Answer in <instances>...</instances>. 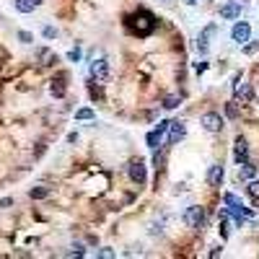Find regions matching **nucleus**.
<instances>
[{"label":"nucleus","instance_id":"nucleus-1","mask_svg":"<svg viewBox=\"0 0 259 259\" xmlns=\"http://www.w3.org/2000/svg\"><path fill=\"white\" fill-rule=\"evenodd\" d=\"M127 26L137 36H148V34H153V29H155V18L148 13V11H137L135 16L127 18Z\"/></svg>","mask_w":259,"mask_h":259},{"label":"nucleus","instance_id":"nucleus-2","mask_svg":"<svg viewBox=\"0 0 259 259\" xmlns=\"http://www.w3.org/2000/svg\"><path fill=\"white\" fill-rule=\"evenodd\" d=\"M184 223H187L189 228H202V226H205V207L189 205L187 212H184Z\"/></svg>","mask_w":259,"mask_h":259},{"label":"nucleus","instance_id":"nucleus-3","mask_svg":"<svg viewBox=\"0 0 259 259\" xmlns=\"http://www.w3.org/2000/svg\"><path fill=\"white\" fill-rule=\"evenodd\" d=\"M91 78H94V83L106 80V78H109V60L99 57V60L91 62Z\"/></svg>","mask_w":259,"mask_h":259},{"label":"nucleus","instance_id":"nucleus-4","mask_svg":"<svg viewBox=\"0 0 259 259\" xmlns=\"http://www.w3.org/2000/svg\"><path fill=\"white\" fill-rule=\"evenodd\" d=\"M249 36H252V26L246 21H236L233 29H231V39L236 44H244V42H249Z\"/></svg>","mask_w":259,"mask_h":259},{"label":"nucleus","instance_id":"nucleus-5","mask_svg":"<svg viewBox=\"0 0 259 259\" xmlns=\"http://www.w3.org/2000/svg\"><path fill=\"white\" fill-rule=\"evenodd\" d=\"M202 127L207 130V132H220L223 130V117L220 114H215V112H207V114H202Z\"/></svg>","mask_w":259,"mask_h":259},{"label":"nucleus","instance_id":"nucleus-6","mask_svg":"<svg viewBox=\"0 0 259 259\" xmlns=\"http://www.w3.org/2000/svg\"><path fill=\"white\" fill-rule=\"evenodd\" d=\"M238 16H241V0H231V3L220 8V18L223 21H236Z\"/></svg>","mask_w":259,"mask_h":259},{"label":"nucleus","instance_id":"nucleus-7","mask_svg":"<svg viewBox=\"0 0 259 259\" xmlns=\"http://www.w3.org/2000/svg\"><path fill=\"white\" fill-rule=\"evenodd\" d=\"M127 174H130V179H132L135 184H145V163L137 158V161H132L130 163V169H127Z\"/></svg>","mask_w":259,"mask_h":259},{"label":"nucleus","instance_id":"nucleus-8","mask_svg":"<svg viewBox=\"0 0 259 259\" xmlns=\"http://www.w3.org/2000/svg\"><path fill=\"white\" fill-rule=\"evenodd\" d=\"M223 177H226L223 166H220V163H212V166H210V171H207V184H210V187H220Z\"/></svg>","mask_w":259,"mask_h":259},{"label":"nucleus","instance_id":"nucleus-9","mask_svg":"<svg viewBox=\"0 0 259 259\" xmlns=\"http://www.w3.org/2000/svg\"><path fill=\"white\" fill-rule=\"evenodd\" d=\"M233 158H236V163L249 161V145H246L244 137H236V145H233Z\"/></svg>","mask_w":259,"mask_h":259},{"label":"nucleus","instance_id":"nucleus-10","mask_svg":"<svg viewBox=\"0 0 259 259\" xmlns=\"http://www.w3.org/2000/svg\"><path fill=\"white\" fill-rule=\"evenodd\" d=\"M184 132H187L184 122H171L169 125V145H177L181 137H184Z\"/></svg>","mask_w":259,"mask_h":259},{"label":"nucleus","instance_id":"nucleus-11","mask_svg":"<svg viewBox=\"0 0 259 259\" xmlns=\"http://www.w3.org/2000/svg\"><path fill=\"white\" fill-rule=\"evenodd\" d=\"M233 94H236V99L238 101H254V91H252V86L249 83H236V88H233Z\"/></svg>","mask_w":259,"mask_h":259},{"label":"nucleus","instance_id":"nucleus-12","mask_svg":"<svg viewBox=\"0 0 259 259\" xmlns=\"http://www.w3.org/2000/svg\"><path fill=\"white\" fill-rule=\"evenodd\" d=\"M257 177V166L254 163H249V161H244L241 166H238V179H254Z\"/></svg>","mask_w":259,"mask_h":259},{"label":"nucleus","instance_id":"nucleus-13","mask_svg":"<svg viewBox=\"0 0 259 259\" xmlns=\"http://www.w3.org/2000/svg\"><path fill=\"white\" fill-rule=\"evenodd\" d=\"M215 29H218V26H207V29L200 34V39H197V50H200V54H205V52H207V39H210V34H215Z\"/></svg>","mask_w":259,"mask_h":259},{"label":"nucleus","instance_id":"nucleus-14","mask_svg":"<svg viewBox=\"0 0 259 259\" xmlns=\"http://www.w3.org/2000/svg\"><path fill=\"white\" fill-rule=\"evenodd\" d=\"M36 57H39L42 65H54V62H57V54H54L52 50H47V47H42L39 52H36Z\"/></svg>","mask_w":259,"mask_h":259},{"label":"nucleus","instance_id":"nucleus-15","mask_svg":"<svg viewBox=\"0 0 259 259\" xmlns=\"http://www.w3.org/2000/svg\"><path fill=\"white\" fill-rule=\"evenodd\" d=\"M39 3H42V0H16V11L18 13H31Z\"/></svg>","mask_w":259,"mask_h":259},{"label":"nucleus","instance_id":"nucleus-16","mask_svg":"<svg viewBox=\"0 0 259 259\" xmlns=\"http://www.w3.org/2000/svg\"><path fill=\"white\" fill-rule=\"evenodd\" d=\"M50 94H52V96H57V99L65 96V76H60V78H54V80H52Z\"/></svg>","mask_w":259,"mask_h":259},{"label":"nucleus","instance_id":"nucleus-17","mask_svg":"<svg viewBox=\"0 0 259 259\" xmlns=\"http://www.w3.org/2000/svg\"><path fill=\"white\" fill-rule=\"evenodd\" d=\"M145 143H148V145H151V148H153V151H155V148H158V145H161V132H158V130H153V132H148V137H145Z\"/></svg>","mask_w":259,"mask_h":259},{"label":"nucleus","instance_id":"nucleus-18","mask_svg":"<svg viewBox=\"0 0 259 259\" xmlns=\"http://www.w3.org/2000/svg\"><path fill=\"white\" fill-rule=\"evenodd\" d=\"M226 117L228 119H238V101H228L226 104Z\"/></svg>","mask_w":259,"mask_h":259},{"label":"nucleus","instance_id":"nucleus-19","mask_svg":"<svg viewBox=\"0 0 259 259\" xmlns=\"http://www.w3.org/2000/svg\"><path fill=\"white\" fill-rule=\"evenodd\" d=\"M29 194H31V200H44V197L50 194V189H47V187H34Z\"/></svg>","mask_w":259,"mask_h":259},{"label":"nucleus","instance_id":"nucleus-20","mask_svg":"<svg viewBox=\"0 0 259 259\" xmlns=\"http://www.w3.org/2000/svg\"><path fill=\"white\" fill-rule=\"evenodd\" d=\"M246 192H249V197H254V200L259 202V179H254V181H249V187H246Z\"/></svg>","mask_w":259,"mask_h":259},{"label":"nucleus","instance_id":"nucleus-21","mask_svg":"<svg viewBox=\"0 0 259 259\" xmlns=\"http://www.w3.org/2000/svg\"><path fill=\"white\" fill-rule=\"evenodd\" d=\"M179 104H181L179 96H166V99H163V106H166V109H177Z\"/></svg>","mask_w":259,"mask_h":259},{"label":"nucleus","instance_id":"nucleus-22","mask_svg":"<svg viewBox=\"0 0 259 259\" xmlns=\"http://www.w3.org/2000/svg\"><path fill=\"white\" fill-rule=\"evenodd\" d=\"M76 119H94V109H78Z\"/></svg>","mask_w":259,"mask_h":259},{"label":"nucleus","instance_id":"nucleus-23","mask_svg":"<svg viewBox=\"0 0 259 259\" xmlns=\"http://www.w3.org/2000/svg\"><path fill=\"white\" fill-rule=\"evenodd\" d=\"M96 257H101V259H112V257H117L112 249H101V252H96Z\"/></svg>","mask_w":259,"mask_h":259},{"label":"nucleus","instance_id":"nucleus-24","mask_svg":"<svg viewBox=\"0 0 259 259\" xmlns=\"http://www.w3.org/2000/svg\"><path fill=\"white\" fill-rule=\"evenodd\" d=\"M18 39H21L24 44H29V42H34V36L29 31H18Z\"/></svg>","mask_w":259,"mask_h":259},{"label":"nucleus","instance_id":"nucleus-25","mask_svg":"<svg viewBox=\"0 0 259 259\" xmlns=\"http://www.w3.org/2000/svg\"><path fill=\"white\" fill-rule=\"evenodd\" d=\"M249 42H252V39H249ZM257 50H259V42H252V44H246V50H244V52H246V54H254Z\"/></svg>","mask_w":259,"mask_h":259},{"label":"nucleus","instance_id":"nucleus-26","mask_svg":"<svg viewBox=\"0 0 259 259\" xmlns=\"http://www.w3.org/2000/svg\"><path fill=\"white\" fill-rule=\"evenodd\" d=\"M44 36H47V39H54V36H57V29H52V26H44Z\"/></svg>","mask_w":259,"mask_h":259},{"label":"nucleus","instance_id":"nucleus-27","mask_svg":"<svg viewBox=\"0 0 259 259\" xmlns=\"http://www.w3.org/2000/svg\"><path fill=\"white\" fill-rule=\"evenodd\" d=\"M169 125H171V122H169V119H161V122H158V127H155V130H158V132L163 135V132H166V130H169Z\"/></svg>","mask_w":259,"mask_h":259},{"label":"nucleus","instance_id":"nucleus-28","mask_svg":"<svg viewBox=\"0 0 259 259\" xmlns=\"http://www.w3.org/2000/svg\"><path fill=\"white\" fill-rule=\"evenodd\" d=\"M68 57H70L73 62H78V60H80V50H78V47H76V50H70V54H68Z\"/></svg>","mask_w":259,"mask_h":259},{"label":"nucleus","instance_id":"nucleus-29","mask_svg":"<svg viewBox=\"0 0 259 259\" xmlns=\"http://www.w3.org/2000/svg\"><path fill=\"white\" fill-rule=\"evenodd\" d=\"M194 70H197V73H200V76H202V73H205V70H207V62H197V65H194Z\"/></svg>","mask_w":259,"mask_h":259},{"label":"nucleus","instance_id":"nucleus-30","mask_svg":"<svg viewBox=\"0 0 259 259\" xmlns=\"http://www.w3.org/2000/svg\"><path fill=\"white\" fill-rule=\"evenodd\" d=\"M91 96H94V99H101V91L94 86V80H91Z\"/></svg>","mask_w":259,"mask_h":259},{"label":"nucleus","instance_id":"nucleus-31","mask_svg":"<svg viewBox=\"0 0 259 259\" xmlns=\"http://www.w3.org/2000/svg\"><path fill=\"white\" fill-rule=\"evenodd\" d=\"M8 205H13V200H11V197H5V200H0V207H8Z\"/></svg>","mask_w":259,"mask_h":259},{"label":"nucleus","instance_id":"nucleus-32","mask_svg":"<svg viewBox=\"0 0 259 259\" xmlns=\"http://www.w3.org/2000/svg\"><path fill=\"white\" fill-rule=\"evenodd\" d=\"M187 3H189V5H194V3H197V0H187Z\"/></svg>","mask_w":259,"mask_h":259}]
</instances>
